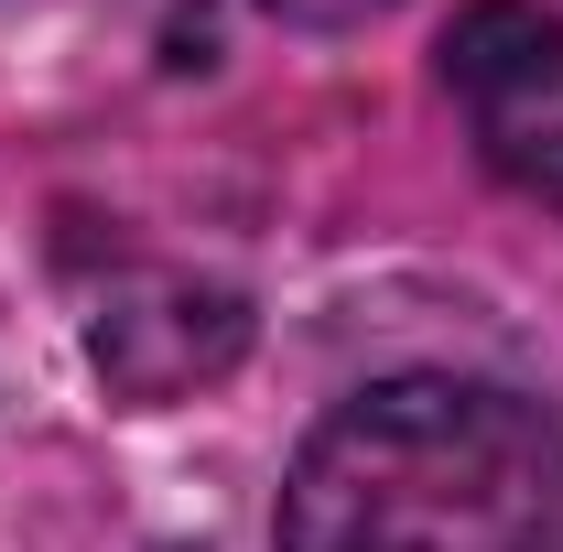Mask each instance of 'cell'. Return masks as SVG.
<instances>
[{
  "label": "cell",
  "mask_w": 563,
  "mask_h": 552,
  "mask_svg": "<svg viewBox=\"0 0 563 552\" xmlns=\"http://www.w3.org/2000/svg\"><path fill=\"white\" fill-rule=\"evenodd\" d=\"M282 552H563V422L488 379H379L292 455Z\"/></svg>",
  "instance_id": "obj_1"
},
{
  "label": "cell",
  "mask_w": 563,
  "mask_h": 552,
  "mask_svg": "<svg viewBox=\"0 0 563 552\" xmlns=\"http://www.w3.org/2000/svg\"><path fill=\"white\" fill-rule=\"evenodd\" d=\"M444 87L466 109V131L520 196L563 207V22L520 0H477L444 33Z\"/></svg>",
  "instance_id": "obj_2"
},
{
  "label": "cell",
  "mask_w": 563,
  "mask_h": 552,
  "mask_svg": "<svg viewBox=\"0 0 563 552\" xmlns=\"http://www.w3.org/2000/svg\"><path fill=\"white\" fill-rule=\"evenodd\" d=\"M239 336H250V314L217 281H120L87 325L109 390H131V401H185L196 379H217L239 357Z\"/></svg>",
  "instance_id": "obj_3"
}]
</instances>
